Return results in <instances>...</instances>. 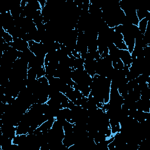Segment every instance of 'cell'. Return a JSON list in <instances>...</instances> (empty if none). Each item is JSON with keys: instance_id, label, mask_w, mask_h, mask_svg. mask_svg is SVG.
I'll use <instances>...</instances> for the list:
<instances>
[{"instance_id": "cell-1", "label": "cell", "mask_w": 150, "mask_h": 150, "mask_svg": "<svg viewBox=\"0 0 150 150\" xmlns=\"http://www.w3.org/2000/svg\"><path fill=\"white\" fill-rule=\"evenodd\" d=\"M148 21H149L146 18H144L142 20L139 21V23H138V29L140 31V32L143 35H144V33H145V31L146 30Z\"/></svg>"}]
</instances>
